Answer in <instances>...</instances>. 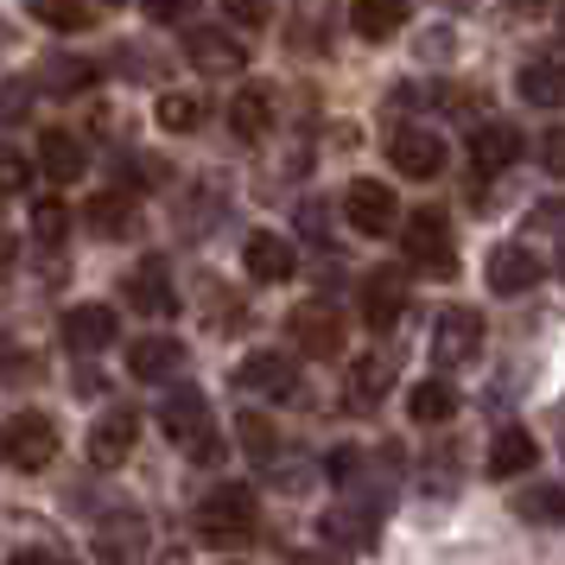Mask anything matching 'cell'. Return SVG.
Masks as SVG:
<instances>
[{"instance_id":"1","label":"cell","mask_w":565,"mask_h":565,"mask_svg":"<svg viewBox=\"0 0 565 565\" xmlns=\"http://www.w3.org/2000/svg\"><path fill=\"white\" fill-rule=\"evenodd\" d=\"M159 426H166V438H172L179 451H191V458H204V463L223 458V445H216V419H210V401L198 394V387H179V394L159 407Z\"/></svg>"},{"instance_id":"2","label":"cell","mask_w":565,"mask_h":565,"mask_svg":"<svg viewBox=\"0 0 565 565\" xmlns=\"http://www.w3.org/2000/svg\"><path fill=\"white\" fill-rule=\"evenodd\" d=\"M401 248H407V267L433 274V280H451V274H458V248H451L445 210H413L407 230H401Z\"/></svg>"},{"instance_id":"3","label":"cell","mask_w":565,"mask_h":565,"mask_svg":"<svg viewBox=\"0 0 565 565\" xmlns=\"http://www.w3.org/2000/svg\"><path fill=\"white\" fill-rule=\"evenodd\" d=\"M260 521V502L248 483H216L198 502V527H204V540H248Z\"/></svg>"},{"instance_id":"4","label":"cell","mask_w":565,"mask_h":565,"mask_svg":"<svg viewBox=\"0 0 565 565\" xmlns=\"http://www.w3.org/2000/svg\"><path fill=\"white\" fill-rule=\"evenodd\" d=\"M57 458V426L52 413H13L0 426V463L7 470H45Z\"/></svg>"},{"instance_id":"5","label":"cell","mask_w":565,"mask_h":565,"mask_svg":"<svg viewBox=\"0 0 565 565\" xmlns=\"http://www.w3.org/2000/svg\"><path fill=\"white\" fill-rule=\"evenodd\" d=\"M477 350H483V318L477 311H438V324H433V362L438 369H463V362H477Z\"/></svg>"},{"instance_id":"6","label":"cell","mask_w":565,"mask_h":565,"mask_svg":"<svg viewBox=\"0 0 565 565\" xmlns=\"http://www.w3.org/2000/svg\"><path fill=\"white\" fill-rule=\"evenodd\" d=\"M343 210H350V230L356 235H394L401 230V204L382 179H356L343 191Z\"/></svg>"},{"instance_id":"7","label":"cell","mask_w":565,"mask_h":565,"mask_svg":"<svg viewBox=\"0 0 565 565\" xmlns=\"http://www.w3.org/2000/svg\"><path fill=\"white\" fill-rule=\"evenodd\" d=\"M387 166L401 172V179H438L445 172V140L438 134H426V128H401L394 140H387Z\"/></svg>"},{"instance_id":"8","label":"cell","mask_w":565,"mask_h":565,"mask_svg":"<svg viewBox=\"0 0 565 565\" xmlns=\"http://www.w3.org/2000/svg\"><path fill=\"white\" fill-rule=\"evenodd\" d=\"M134 438H140V413L134 407H108L96 426H89V463L96 470H115V463H128Z\"/></svg>"},{"instance_id":"9","label":"cell","mask_w":565,"mask_h":565,"mask_svg":"<svg viewBox=\"0 0 565 565\" xmlns=\"http://www.w3.org/2000/svg\"><path fill=\"white\" fill-rule=\"evenodd\" d=\"M184 57L198 64V71H210V77H235L242 64H248V52H242V39L223 26H198L184 32Z\"/></svg>"},{"instance_id":"10","label":"cell","mask_w":565,"mask_h":565,"mask_svg":"<svg viewBox=\"0 0 565 565\" xmlns=\"http://www.w3.org/2000/svg\"><path fill=\"white\" fill-rule=\"evenodd\" d=\"M407 318V274H369L362 280V324L369 331H394Z\"/></svg>"},{"instance_id":"11","label":"cell","mask_w":565,"mask_h":565,"mask_svg":"<svg viewBox=\"0 0 565 565\" xmlns=\"http://www.w3.org/2000/svg\"><path fill=\"white\" fill-rule=\"evenodd\" d=\"M286 331H292V343H299L306 356H337V350H343V318H337L331 306H299L286 318Z\"/></svg>"},{"instance_id":"12","label":"cell","mask_w":565,"mask_h":565,"mask_svg":"<svg viewBox=\"0 0 565 565\" xmlns=\"http://www.w3.org/2000/svg\"><path fill=\"white\" fill-rule=\"evenodd\" d=\"M115 337H121V324H115L108 306H71L64 311V343H71L77 356H103Z\"/></svg>"},{"instance_id":"13","label":"cell","mask_w":565,"mask_h":565,"mask_svg":"<svg viewBox=\"0 0 565 565\" xmlns=\"http://www.w3.org/2000/svg\"><path fill=\"white\" fill-rule=\"evenodd\" d=\"M121 292H128V306L140 311V318H172V311H179V292H172V274H166L159 260H147V267H134Z\"/></svg>"},{"instance_id":"14","label":"cell","mask_w":565,"mask_h":565,"mask_svg":"<svg viewBox=\"0 0 565 565\" xmlns=\"http://www.w3.org/2000/svg\"><path fill=\"white\" fill-rule=\"evenodd\" d=\"M179 369H184L179 337H140V343H128V375L134 382H172Z\"/></svg>"},{"instance_id":"15","label":"cell","mask_w":565,"mask_h":565,"mask_svg":"<svg viewBox=\"0 0 565 565\" xmlns=\"http://www.w3.org/2000/svg\"><path fill=\"white\" fill-rule=\"evenodd\" d=\"M242 260H248V280H260V286L292 280V267H299V260H292V242H286V235H267V230L248 235Z\"/></svg>"},{"instance_id":"16","label":"cell","mask_w":565,"mask_h":565,"mask_svg":"<svg viewBox=\"0 0 565 565\" xmlns=\"http://www.w3.org/2000/svg\"><path fill=\"white\" fill-rule=\"evenodd\" d=\"M534 280H540V255L527 248V242H502V248L489 255V286H495L502 299H514V292H527Z\"/></svg>"},{"instance_id":"17","label":"cell","mask_w":565,"mask_h":565,"mask_svg":"<svg viewBox=\"0 0 565 565\" xmlns=\"http://www.w3.org/2000/svg\"><path fill=\"white\" fill-rule=\"evenodd\" d=\"M514 159H521V134H514L509 121H483V128L470 134V166H477L483 179L509 172Z\"/></svg>"},{"instance_id":"18","label":"cell","mask_w":565,"mask_h":565,"mask_svg":"<svg viewBox=\"0 0 565 565\" xmlns=\"http://www.w3.org/2000/svg\"><path fill=\"white\" fill-rule=\"evenodd\" d=\"M235 382L248 387V394H274V401H286V394L299 387V375H292V362H286L280 350H255V356L235 369Z\"/></svg>"},{"instance_id":"19","label":"cell","mask_w":565,"mask_h":565,"mask_svg":"<svg viewBox=\"0 0 565 565\" xmlns=\"http://www.w3.org/2000/svg\"><path fill=\"white\" fill-rule=\"evenodd\" d=\"M39 166L52 172V184H77L83 172H89V153H83V140H77V134L45 128V140H39Z\"/></svg>"},{"instance_id":"20","label":"cell","mask_w":565,"mask_h":565,"mask_svg":"<svg viewBox=\"0 0 565 565\" xmlns=\"http://www.w3.org/2000/svg\"><path fill=\"white\" fill-rule=\"evenodd\" d=\"M540 463V445L521 426H509V433H495V445H489V477L495 483H509V477H521V470H534Z\"/></svg>"},{"instance_id":"21","label":"cell","mask_w":565,"mask_h":565,"mask_svg":"<svg viewBox=\"0 0 565 565\" xmlns=\"http://www.w3.org/2000/svg\"><path fill=\"white\" fill-rule=\"evenodd\" d=\"M350 26H356V39L382 45V39H394V32L407 26V0H356L350 7Z\"/></svg>"},{"instance_id":"22","label":"cell","mask_w":565,"mask_h":565,"mask_svg":"<svg viewBox=\"0 0 565 565\" xmlns=\"http://www.w3.org/2000/svg\"><path fill=\"white\" fill-rule=\"evenodd\" d=\"M230 128L242 134V140H260V134L274 128V89H260V83L235 89V103H230Z\"/></svg>"},{"instance_id":"23","label":"cell","mask_w":565,"mask_h":565,"mask_svg":"<svg viewBox=\"0 0 565 565\" xmlns=\"http://www.w3.org/2000/svg\"><path fill=\"white\" fill-rule=\"evenodd\" d=\"M514 514L534 527H565V489L559 483H527L514 495Z\"/></svg>"},{"instance_id":"24","label":"cell","mask_w":565,"mask_h":565,"mask_svg":"<svg viewBox=\"0 0 565 565\" xmlns=\"http://www.w3.org/2000/svg\"><path fill=\"white\" fill-rule=\"evenodd\" d=\"M514 89H521V103H534V108H559L565 103V64H527L514 77Z\"/></svg>"},{"instance_id":"25","label":"cell","mask_w":565,"mask_h":565,"mask_svg":"<svg viewBox=\"0 0 565 565\" xmlns=\"http://www.w3.org/2000/svg\"><path fill=\"white\" fill-rule=\"evenodd\" d=\"M89 216V230L103 235V242H121V235H134L140 223H134V204L121 198V191H108V198H96V204L83 210Z\"/></svg>"},{"instance_id":"26","label":"cell","mask_w":565,"mask_h":565,"mask_svg":"<svg viewBox=\"0 0 565 565\" xmlns=\"http://www.w3.org/2000/svg\"><path fill=\"white\" fill-rule=\"evenodd\" d=\"M407 413L419 419V426H445V419L458 413V394H451L445 382H419V387L407 394Z\"/></svg>"},{"instance_id":"27","label":"cell","mask_w":565,"mask_h":565,"mask_svg":"<svg viewBox=\"0 0 565 565\" xmlns=\"http://www.w3.org/2000/svg\"><path fill=\"white\" fill-rule=\"evenodd\" d=\"M387 387H394V369H387L382 356H362L356 369H350V401H356V407H375Z\"/></svg>"},{"instance_id":"28","label":"cell","mask_w":565,"mask_h":565,"mask_svg":"<svg viewBox=\"0 0 565 565\" xmlns=\"http://www.w3.org/2000/svg\"><path fill=\"white\" fill-rule=\"evenodd\" d=\"M159 128H166V134H198V128H204V103H198V96H184V89L159 96Z\"/></svg>"},{"instance_id":"29","label":"cell","mask_w":565,"mask_h":565,"mask_svg":"<svg viewBox=\"0 0 565 565\" xmlns=\"http://www.w3.org/2000/svg\"><path fill=\"white\" fill-rule=\"evenodd\" d=\"M89 83H96V64L89 57H52V71H45V89L52 96H77Z\"/></svg>"},{"instance_id":"30","label":"cell","mask_w":565,"mask_h":565,"mask_svg":"<svg viewBox=\"0 0 565 565\" xmlns=\"http://www.w3.org/2000/svg\"><path fill=\"white\" fill-rule=\"evenodd\" d=\"M32 13H39V26H52V32H83L96 20L83 0H32Z\"/></svg>"},{"instance_id":"31","label":"cell","mask_w":565,"mask_h":565,"mask_svg":"<svg viewBox=\"0 0 565 565\" xmlns=\"http://www.w3.org/2000/svg\"><path fill=\"white\" fill-rule=\"evenodd\" d=\"M32 96H39V89H32L26 77H7L0 83V121H7V128H13V121H32Z\"/></svg>"},{"instance_id":"32","label":"cell","mask_w":565,"mask_h":565,"mask_svg":"<svg viewBox=\"0 0 565 565\" xmlns=\"http://www.w3.org/2000/svg\"><path fill=\"white\" fill-rule=\"evenodd\" d=\"M64 230H71V210L57 204V198H45V204L32 210V235H39L45 248H57V242H64Z\"/></svg>"},{"instance_id":"33","label":"cell","mask_w":565,"mask_h":565,"mask_svg":"<svg viewBox=\"0 0 565 565\" xmlns=\"http://www.w3.org/2000/svg\"><path fill=\"white\" fill-rule=\"evenodd\" d=\"M26 375H32V350L13 343V337H0V382H26Z\"/></svg>"},{"instance_id":"34","label":"cell","mask_w":565,"mask_h":565,"mask_svg":"<svg viewBox=\"0 0 565 565\" xmlns=\"http://www.w3.org/2000/svg\"><path fill=\"white\" fill-rule=\"evenodd\" d=\"M223 13H230L235 26L260 32V26H267V20H274V0H223Z\"/></svg>"},{"instance_id":"35","label":"cell","mask_w":565,"mask_h":565,"mask_svg":"<svg viewBox=\"0 0 565 565\" xmlns=\"http://www.w3.org/2000/svg\"><path fill=\"white\" fill-rule=\"evenodd\" d=\"M26 184H32V166L13 147H0V191H26Z\"/></svg>"},{"instance_id":"36","label":"cell","mask_w":565,"mask_h":565,"mask_svg":"<svg viewBox=\"0 0 565 565\" xmlns=\"http://www.w3.org/2000/svg\"><path fill=\"white\" fill-rule=\"evenodd\" d=\"M242 445H248L255 458H267V451H274V426H267V419H255V413H248V419H242Z\"/></svg>"},{"instance_id":"37","label":"cell","mask_w":565,"mask_h":565,"mask_svg":"<svg viewBox=\"0 0 565 565\" xmlns=\"http://www.w3.org/2000/svg\"><path fill=\"white\" fill-rule=\"evenodd\" d=\"M147 7V20H159V26H179L184 13H191V0H140Z\"/></svg>"},{"instance_id":"38","label":"cell","mask_w":565,"mask_h":565,"mask_svg":"<svg viewBox=\"0 0 565 565\" xmlns=\"http://www.w3.org/2000/svg\"><path fill=\"white\" fill-rule=\"evenodd\" d=\"M356 463H362L356 445H337V451H331V477H337V483H350V477H356Z\"/></svg>"},{"instance_id":"39","label":"cell","mask_w":565,"mask_h":565,"mask_svg":"<svg viewBox=\"0 0 565 565\" xmlns=\"http://www.w3.org/2000/svg\"><path fill=\"white\" fill-rule=\"evenodd\" d=\"M540 159H546L553 179H565V134H546V140H540Z\"/></svg>"},{"instance_id":"40","label":"cell","mask_w":565,"mask_h":565,"mask_svg":"<svg viewBox=\"0 0 565 565\" xmlns=\"http://www.w3.org/2000/svg\"><path fill=\"white\" fill-rule=\"evenodd\" d=\"M13 255H20V242H13V230H7V223H0V274L13 267Z\"/></svg>"},{"instance_id":"41","label":"cell","mask_w":565,"mask_h":565,"mask_svg":"<svg viewBox=\"0 0 565 565\" xmlns=\"http://www.w3.org/2000/svg\"><path fill=\"white\" fill-rule=\"evenodd\" d=\"M540 223L546 230H565V204H540Z\"/></svg>"},{"instance_id":"42","label":"cell","mask_w":565,"mask_h":565,"mask_svg":"<svg viewBox=\"0 0 565 565\" xmlns=\"http://www.w3.org/2000/svg\"><path fill=\"white\" fill-rule=\"evenodd\" d=\"M103 7H121V0H103Z\"/></svg>"},{"instance_id":"43","label":"cell","mask_w":565,"mask_h":565,"mask_svg":"<svg viewBox=\"0 0 565 565\" xmlns=\"http://www.w3.org/2000/svg\"><path fill=\"white\" fill-rule=\"evenodd\" d=\"M559 32H565V13H559Z\"/></svg>"}]
</instances>
